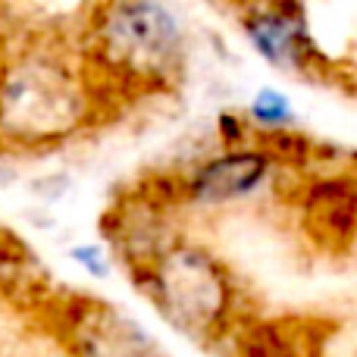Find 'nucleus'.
<instances>
[{
    "instance_id": "1",
    "label": "nucleus",
    "mask_w": 357,
    "mask_h": 357,
    "mask_svg": "<svg viewBox=\"0 0 357 357\" xmlns=\"http://www.w3.org/2000/svg\"><path fill=\"white\" fill-rule=\"evenodd\" d=\"M123 273L176 335L204 351L220 354L238 323L254 314L235 266L188 229H178L157 254Z\"/></svg>"
},
{
    "instance_id": "2",
    "label": "nucleus",
    "mask_w": 357,
    "mask_h": 357,
    "mask_svg": "<svg viewBox=\"0 0 357 357\" xmlns=\"http://www.w3.org/2000/svg\"><path fill=\"white\" fill-rule=\"evenodd\" d=\"M35 320L63 357H169L129 307L94 291H47Z\"/></svg>"
},
{
    "instance_id": "3",
    "label": "nucleus",
    "mask_w": 357,
    "mask_h": 357,
    "mask_svg": "<svg viewBox=\"0 0 357 357\" xmlns=\"http://www.w3.org/2000/svg\"><path fill=\"white\" fill-rule=\"evenodd\" d=\"M182 176L188 216H222L264 201H282L289 207L301 182L298 173L279 167L260 142L216 148L213 154L182 167Z\"/></svg>"
},
{
    "instance_id": "4",
    "label": "nucleus",
    "mask_w": 357,
    "mask_h": 357,
    "mask_svg": "<svg viewBox=\"0 0 357 357\" xmlns=\"http://www.w3.org/2000/svg\"><path fill=\"white\" fill-rule=\"evenodd\" d=\"M301 241L314 254L345 260L357 251V160L301 176L289 201Z\"/></svg>"
},
{
    "instance_id": "5",
    "label": "nucleus",
    "mask_w": 357,
    "mask_h": 357,
    "mask_svg": "<svg viewBox=\"0 0 357 357\" xmlns=\"http://www.w3.org/2000/svg\"><path fill=\"white\" fill-rule=\"evenodd\" d=\"M342 323L320 314H260L238 323L222 357H326Z\"/></svg>"
},
{
    "instance_id": "6",
    "label": "nucleus",
    "mask_w": 357,
    "mask_h": 357,
    "mask_svg": "<svg viewBox=\"0 0 357 357\" xmlns=\"http://www.w3.org/2000/svg\"><path fill=\"white\" fill-rule=\"evenodd\" d=\"M63 257L69 260V266H75V270H79L82 276H85L88 282H94V285H104V282H110L116 273H123L116 251H113L100 235L98 238H73V241H66Z\"/></svg>"
},
{
    "instance_id": "7",
    "label": "nucleus",
    "mask_w": 357,
    "mask_h": 357,
    "mask_svg": "<svg viewBox=\"0 0 357 357\" xmlns=\"http://www.w3.org/2000/svg\"><path fill=\"white\" fill-rule=\"evenodd\" d=\"M245 113L254 126V135L295 129V107H291V100L285 98L282 91H276V88H264V91H257Z\"/></svg>"
},
{
    "instance_id": "8",
    "label": "nucleus",
    "mask_w": 357,
    "mask_h": 357,
    "mask_svg": "<svg viewBox=\"0 0 357 357\" xmlns=\"http://www.w3.org/2000/svg\"><path fill=\"white\" fill-rule=\"evenodd\" d=\"M248 142H254V126L248 113L222 110L216 116V148H238Z\"/></svg>"
},
{
    "instance_id": "9",
    "label": "nucleus",
    "mask_w": 357,
    "mask_h": 357,
    "mask_svg": "<svg viewBox=\"0 0 357 357\" xmlns=\"http://www.w3.org/2000/svg\"><path fill=\"white\" fill-rule=\"evenodd\" d=\"M31 188V195L38 197V201L44 204V207H56V204L63 201V197L69 195V178L66 176H60V173H50V176H41V178H35V182L29 185Z\"/></svg>"
}]
</instances>
